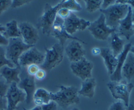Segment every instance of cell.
<instances>
[{
  "mask_svg": "<svg viewBox=\"0 0 134 110\" xmlns=\"http://www.w3.org/2000/svg\"><path fill=\"white\" fill-rule=\"evenodd\" d=\"M60 9V5L58 3L55 6H51L47 3L45 6L43 13L38 19L37 26L42 30L45 35H50L53 23L57 16V11Z\"/></svg>",
  "mask_w": 134,
  "mask_h": 110,
  "instance_id": "obj_5",
  "label": "cell"
},
{
  "mask_svg": "<svg viewBox=\"0 0 134 110\" xmlns=\"http://www.w3.org/2000/svg\"><path fill=\"white\" fill-rule=\"evenodd\" d=\"M60 8H66L69 11H80L82 9V6L79 3L75 0H67V1H61L59 3Z\"/></svg>",
  "mask_w": 134,
  "mask_h": 110,
  "instance_id": "obj_24",
  "label": "cell"
},
{
  "mask_svg": "<svg viewBox=\"0 0 134 110\" xmlns=\"http://www.w3.org/2000/svg\"><path fill=\"white\" fill-rule=\"evenodd\" d=\"M40 68L39 67L38 65L36 64H32L30 65L27 68V72H28L29 76L34 77L36 73L40 70Z\"/></svg>",
  "mask_w": 134,
  "mask_h": 110,
  "instance_id": "obj_31",
  "label": "cell"
},
{
  "mask_svg": "<svg viewBox=\"0 0 134 110\" xmlns=\"http://www.w3.org/2000/svg\"><path fill=\"white\" fill-rule=\"evenodd\" d=\"M72 110H79V109L77 108V107H74V108H73Z\"/></svg>",
  "mask_w": 134,
  "mask_h": 110,
  "instance_id": "obj_46",
  "label": "cell"
},
{
  "mask_svg": "<svg viewBox=\"0 0 134 110\" xmlns=\"http://www.w3.org/2000/svg\"><path fill=\"white\" fill-rule=\"evenodd\" d=\"M100 56L104 60L105 66L107 70L109 75H111L114 73L117 63H118V58L113 54L111 49L107 47L100 48Z\"/></svg>",
  "mask_w": 134,
  "mask_h": 110,
  "instance_id": "obj_18",
  "label": "cell"
},
{
  "mask_svg": "<svg viewBox=\"0 0 134 110\" xmlns=\"http://www.w3.org/2000/svg\"><path fill=\"white\" fill-rule=\"evenodd\" d=\"M116 3H119V4H123V5H127L130 6L131 8L134 9V0H120V1H116Z\"/></svg>",
  "mask_w": 134,
  "mask_h": 110,
  "instance_id": "obj_37",
  "label": "cell"
},
{
  "mask_svg": "<svg viewBox=\"0 0 134 110\" xmlns=\"http://www.w3.org/2000/svg\"><path fill=\"white\" fill-rule=\"evenodd\" d=\"M127 107L123 102L120 100L113 102L109 107V110H126Z\"/></svg>",
  "mask_w": 134,
  "mask_h": 110,
  "instance_id": "obj_28",
  "label": "cell"
},
{
  "mask_svg": "<svg viewBox=\"0 0 134 110\" xmlns=\"http://www.w3.org/2000/svg\"><path fill=\"white\" fill-rule=\"evenodd\" d=\"M20 74V66H15V68H10L9 66H3L0 70V74L5 80L9 85L13 83L19 84L20 81L19 75Z\"/></svg>",
  "mask_w": 134,
  "mask_h": 110,
  "instance_id": "obj_19",
  "label": "cell"
},
{
  "mask_svg": "<svg viewBox=\"0 0 134 110\" xmlns=\"http://www.w3.org/2000/svg\"><path fill=\"white\" fill-rule=\"evenodd\" d=\"M19 89L23 90L26 94V102L27 104L32 103L34 100V95L36 90L35 77L32 76H27L20 80L18 84Z\"/></svg>",
  "mask_w": 134,
  "mask_h": 110,
  "instance_id": "obj_16",
  "label": "cell"
},
{
  "mask_svg": "<svg viewBox=\"0 0 134 110\" xmlns=\"http://www.w3.org/2000/svg\"><path fill=\"white\" fill-rule=\"evenodd\" d=\"M130 6L127 5L115 3L105 9H100L101 14L105 16L106 23L110 28L117 30L120 22L128 13Z\"/></svg>",
  "mask_w": 134,
  "mask_h": 110,
  "instance_id": "obj_2",
  "label": "cell"
},
{
  "mask_svg": "<svg viewBox=\"0 0 134 110\" xmlns=\"http://www.w3.org/2000/svg\"><path fill=\"white\" fill-rule=\"evenodd\" d=\"M86 4V8L87 12L93 13L97 10L101 9V5H102V0H86L84 1Z\"/></svg>",
  "mask_w": 134,
  "mask_h": 110,
  "instance_id": "obj_26",
  "label": "cell"
},
{
  "mask_svg": "<svg viewBox=\"0 0 134 110\" xmlns=\"http://www.w3.org/2000/svg\"><path fill=\"white\" fill-rule=\"evenodd\" d=\"M11 0H0V16L3 12L11 7Z\"/></svg>",
  "mask_w": 134,
  "mask_h": 110,
  "instance_id": "obj_29",
  "label": "cell"
},
{
  "mask_svg": "<svg viewBox=\"0 0 134 110\" xmlns=\"http://www.w3.org/2000/svg\"><path fill=\"white\" fill-rule=\"evenodd\" d=\"M116 3V1L114 0H103L102 5H101V9H105L109 8L110 6L113 5Z\"/></svg>",
  "mask_w": 134,
  "mask_h": 110,
  "instance_id": "obj_36",
  "label": "cell"
},
{
  "mask_svg": "<svg viewBox=\"0 0 134 110\" xmlns=\"http://www.w3.org/2000/svg\"><path fill=\"white\" fill-rule=\"evenodd\" d=\"M95 87L96 81L94 78L91 77L86 79L82 81L80 89L78 90V94L88 98H93L95 95Z\"/></svg>",
  "mask_w": 134,
  "mask_h": 110,
  "instance_id": "obj_20",
  "label": "cell"
},
{
  "mask_svg": "<svg viewBox=\"0 0 134 110\" xmlns=\"http://www.w3.org/2000/svg\"><path fill=\"white\" fill-rule=\"evenodd\" d=\"M65 53L72 63L78 62L84 58L86 51L80 42L78 41L72 40L66 47Z\"/></svg>",
  "mask_w": 134,
  "mask_h": 110,
  "instance_id": "obj_14",
  "label": "cell"
},
{
  "mask_svg": "<svg viewBox=\"0 0 134 110\" xmlns=\"http://www.w3.org/2000/svg\"><path fill=\"white\" fill-rule=\"evenodd\" d=\"M42 110H57V104L54 101H50L48 103L41 106Z\"/></svg>",
  "mask_w": 134,
  "mask_h": 110,
  "instance_id": "obj_34",
  "label": "cell"
},
{
  "mask_svg": "<svg viewBox=\"0 0 134 110\" xmlns=\"http://www.w3.org/2000/svg\"><path fill=\"white\" fill-rule=\"evenodd\" d=\"M3 35L7 39L11 38H21L19 24L16 20H11L5 24V31Z\"/></svg>",
  "mask_w": 134,
  "mask_h": 110,
  "instance_id": "obj_23",
  "label": "cell"
},
{
  "mask_svg": "<svg viewBox=\"0 0 134 110\" xmlns=\"http://www.w3.org/2000/svg\"><path fill=\"white\" fill-rule=\"evenodd\" d=\"M5 31V26L0 24V34H3Z\"/></svg>",
  "mask_w": 134,
  "mask_h": 110,
  "instance_id": "obj_41",
  "label": "cell"
},
{
  "mask_svg": "<svg viewBox=\"0 0 134 110\" xmlns=\"http://www.w3.org/2000/svg\"><path fill=\"white\" fill-rule=\"evenodd\" d=\"M7 101L6 98L0 96V110H7Z\"/></svg>",
  "mask_w": 134,
  "mask_h": 110,
  "instance_id": "obj_38",
  "label": "cell"
},
{
  "mask_svg": "<svg viewBox=\"0 0 134 110\" xmlns=\"http://www.w3.org/2000/svg\"><path fill=\"white\" fill-rule=\"evenodd\" d=\"M132 19H133V22L134 23V9L132 10Z\"/></svg>",
  "mask_w": 134,
  "mask_h": 110,
  "instance_id": "obj_45",
  "label": "cell"
},
{
  "mask_svg": "<svg viewBox=\"0 0 134 110\" xmlns=\"http://www.w3.org/2000/svg\"><path fill=\"white\" fill-rule=\"evenodd\" d=\"M122 76L126 79L127 82H130L134 79V55L129 52L125 60L122 69Z\"/></svg>",
  "mask_w": 134,
  "mask_h": 110,
  "instance_id": "obj_21",
  "label": "cell"
},
{
  "mask_svg": "<svg viewBox=\"0 0 134 110\" xmlns=\"http://www.w3.org/2000/svg\"><path fill=\"white\" fill-rule=\"evenodd\" d=\"M114 98L122 101L126 107L130 105V97L134 87L131 82H109L107 85Z\"/></svg>",
  "mask_w": 134,
  "mask_h": 110,
  "instance_id": "obj_3",
  "label": "cell"
},
{
  "mask_svg": "<svg viewBox=\"0 0 134 110\" xmlns=\"http://www.w3.org/2000/svg\"><path fill=\"white\" fill-rule=\"evenodd\" d=\"M111 36V41H110V49L113 52V54L115 57H118V55L120 54L124 48V41L121 39L119 34L115 32L113 33Z\"/></svg>",
  "mask_w": 134,
  "mask_h": 110,
  "instance_id": "obj_22",
  "label": "cell"
},
{
  "mask_svg": "<svg viewBox=\"0 0 134 110\" xmlns=\"http://www.w3.org/2000/svg\"><path fill=\"white\" fill-rule=\"evenodd\" d=\"M7 66L10 68H15V66L6 57V50L3 46H0V70L3 66Z\"/></svg>",
  "mask_w": 134,
  "mask_h": 110,
  "instance_id": "obj_27",
  "label": "cell"
},
{
  "mask_svg": "<svg viewBox=\"0 0 134 110\" xmlns=\"http://www.w3.org/2000/svg\"><path fill=\"white\" fill-rule=\"evenodd\" d=\"M91 22L90 21L78 17L72 12L69 17L64 19V27L66 32L71 35L77 32L83 31L86 28H88Z\"/></svg>",
  "mask_w": 134,
  "mask_h": 110,
  "instance_id": "obj_12",
  "label": "cell"
},
{
  "mask_svg": "<svg viewBox=\"0 0 134 110\" xmlns=\"http://www.w3.org/2000/svg\"><path fill=\"white\" fill-rule=\"evenodd\" d=\"M45 59V55L34 46L24 52L19 60V66H27L30 65H42Z\"/></svg>",
  "mask_w": 134,
  "mask_h": 110,
  "instance_id": "obj_9",
  "label": "cell"
},
{
  "mask_svg": "<svg viewBox=\"0 0 134 110\" xmlns=\"http://www.w3.org/2000/svg\"><path fill=\"white\" fill-rule=\"evenodd\" d=\"M91 53L94 56H98L100 54V48L99 47H94L91 50Z\"/></svg>",
  "mask_w": 134,
  "mask_h": 110,
  "instance_id": "obj_40",
  "label": "cell"
},
{
  "mask_svg": "<svg viewBox=\"0 0 134 110\" xmlns=\"http://www.w3.org/2000/svg\"><path fill=\"white\" fill-rule=\"evenodd\" d=\"M5 98L7 101V110H15L19 103L26 100V94L19 89L17 83H13L9 85Z\"/></svg>",
  "mask_w": 134,
  "mask_h": 110,
  "instance_id": "obj_10",
  "label": "cell"
},
{
  "mask_svg": "<svg viewBox=\"0 0 134 110\" xmlns=\"http://www.w3.org/2000/svg\"><path fill=\"white\" fill-rule=\"evenodd\" d=\"M51 35L53 36L55 39H58L59 41V43L63 46L64 45L67 39L78 41L83 42V43H85L83 41L80 39L79 38L72 36L66 32V30L64 27V20L59 17V16H57L56 19L54 22L52 30H51Z\"/></svg>",
  "mask_w": 134,
  "mask_h": 110,
  "instance_id": "obj_8",
  "label": "cell"
},
{
  "mask_svg": "<svg viewBox=\"0 0 134 110\" xmlns=\"http://www.w3.org/2000/svg\"><path fill=\"white\" fill-rule=\"evenodd\" d=\"M71 13V11L66 8H60L57 11V16L64 20L70 16Z\"/></svg>",
  "mask_w": 134,
  "mask_h": 110,
  "instance_id": "obj_32",
  "label": "cell"
},
{
  "mask_svg": "<svg viewBox=\"0 0 134 110\" xmlns=\"http://www.w3.org/2000/svg\"><path fill=\"white\" fill-rule=\"evenodd\" d=\"M131 47V43H129L125 45L124 48L120 54L117 57L118 58V63H117L116 68L114 70V73L110 75V79L111 81L113 82H120L122 80V69L124 66L125 60L127 58V54L130 51V48Z\"/></svg>",
  "mask_w": 134,
  "mask_h": 110,
  "instance_id": "obj_17",
  "label": "cell"
},
{
  "mask_svg": "<svg viewBox=\"0 0 134 110\" xmlns=\"http://www.w3.org/2000/svg\"><path fill=\"white\" fill-rule=\"evenodd\" d=\"M23 110H42V108L41 106H36L35 107H34V108H32V109H27L26 108H23Z\"/></svg>",
  "mask_w": 134,
  "mask_h": 110,
  "instance_id": "obj_42",
  "label": "cell"
},
{
  "mask_svg": "<svg viewBox=\"0 0 134 110\" xmlns=\"http://www.w3.org/2000/svg\"><path fill=\"white\" fill-rule=\"evenodd\" d=\"M93 68V64L85 57L78 62H72L70 64L72 72L76 76L80 78L82 81L92 77Z\"/></svg>",
  "mask_w": 134,
  "mask_h": 110,
  "instance_id": "obj_11",
  "label": "cell"
},
{
  "mask_svg": "<svg viewBox=\"0 0 134 110\" xmlns=\"http://www.w3.org/2000/svg\"><path fill=\"white\" fill-rule=\"evenodd\" d=\"M51 100L54 101L59 106L66 108L80 102L78 90L75 87H59V90L55 93H51Z\"/></svg>",
  "mask_w": 134,
  "mask_h": 110,
  "instance_id": "obj_1",
  "label": "cell"
},
{
  "mask_svg": "<svg viewBox=\"0 0 134 110\" xmlns=\"http://www.w3.org/2000/svg\"><path fill=\"white\" fill-rule=\"evenodd\" d=\"M9 85L7 84L5 81L3 80H0V96L5 98L7 94Z\"/></svg>",
  "mask_w": 134,
  "mask_h": 110,
  "instance_id": "obj_30",
  "label": "cell"
},
{
  "mask_svg": "<svg viewBox=\"0 0 134 110\" xmlns=\"http://www.w3.org/2000/svg\"><path fill=\"white\" fill-rule=\"evenodd\" d=\"M19 28L24 43L28 45L34 46L39 39V34L36 28L28 22L19 23Z\"/></svg>",
  "mask_w": 134,
  "mask_h": 110,
  "instance_id": "obj_13",
  "label": "cell"
},
{
  "mask_svg": "<svg viewBox=\"0 0 134 110\" xmlns=\"http://www.w3.org/2000/svg\"><path fill=\"white\" fill-rule=\"evenodd\" d=\"M46 74H47V72H46L44 70L40 68L39 71L36 73V74L35 75L34 77H35V79H38V80H43V79H44L45 78H46Z\"/></svg>",
  "mask_w": 134,
  "mask_h": 110,
  "instance_id": "obj_35",
  "label": "cell"
},
{
  "mask_svg": "<svg viewBox=\"0 0 134 110\" xmlns=\"http://www.w3.org/2000/svg\"><path fill=\"white\" fill-rule=\"evenodd\" d=\"M126 110H134V104H130L126 108Z\"/></svg>",
  "mask_w": 134,
  "mask_h": 110,
  "instance_id": "obj_43",
  "label": "cell"
},
{
  "mask_svg": "<svg viewBox=\"0 0 134 110\" xmlns=\"http://www.w3.org/2000/svg\"><path fill=\"white\" fill-rule=\"evenodd\" d=\"M34 99L40 100L44 104L48 103L51 101V93L42 88L38 89L34 93Z\"/></svg>",
  "mask_w": 134,
  "mask_h": 110,
  "instance_id": "obj_25",
  "label": "cell"
},
{
  "mask_svg": "<svg viewBox=\"0 0 134 110\" xmlns=\"http://www.w3.org/2000/svg\"><path fill=\"white\" fill-rule=\"evenodd\" d=\"M88 30L95 39L99 41L107 40L113 33L117 31L108 26L105 16L103 14H100L97 20L91 22L88 27Z\"/></svg>",
  "mask_w": 134,
  "mask_h": 110,
  "instance_id": "obj_7",
  "label": "cell"
},
{
  "mask_svg": "<svg viewBox=\"0 0 134 110\" xmlns=\"http://www.w3.org/2000/svg\"><path fill=\"white\" fill-rule=\"evenodd\" d=\"M9 39H7L3 34H0V46H7Z\"/></svg>",
  "mask_w": 134,
  "mask_h": 110,
  "instance_id": "obj_39",
  "label": "cell"
},
{
  "mask_svg": "<svg viewBox=\"0 0 134 110\" xmlns=\"http://www.w3.org/2000/svg\"><path fill=\"white\" fill-rule=\"evenodd\" d=\"M130 52H131V53H132L134 55V46H131Z\"/></svg>",
  "mask_w": 134,
  "mask_h": 110,
  "instance_id": "obj_44",
  "label": "cell"
},
{
  "mask_svg": "<svg viewBox=\"0 0 134 110\" xmlns=\"http://www.w3.org/2000/svg\"><path fill=\"white\" fill-rule=\"evenodd\" d=\"M34 46L25 44L22 38L9 39V43L6 48V57L15 66H19V60L24 52Z\"/></svg>",
  "mask_w": 134,
  "mask_h": 110,
  "instance_id": "obj_6",
  "label": "cell"
},
{
  "mask_svg": "<svg viewBox=\"0 0 134 110\" xmlns=\"http://www.w3.org/2000/svg\"><path fill=\"white\" fill-rule=\"evenodd\" d=\"M64 48L60 43H55L50 48H46L45 59L41 65V68L49 72L57 66L63 61Z\"/></svg>",
  "mask_w": 134,
  "mask_h": 110,
  "instance_id": "obj_4",
  "label": "cell"
},
{
  "mask_svg": "<svg viewBox=\"0 0 134 110\" xmlns=\"http://www.w3.org/2000/svg\"><path fill=\"white\" fill-rule=\"evenodd\" d=\"M118 34L130 40V38L134 35L133 22L132 19V8L129 7L128 13L126 17L120 22L118 28Z\"/></svg>",
  "mask_w": 134,
  "mask_h": 110,
  "instance_id": "obj_15",
  "label": "cell"
},
{
  "mask_svg": "<svg viewBox=\"0 0 134 110\" xmlns=\"http://www.w3.org/2000/svg\"><path fill=\"white\" fill-rule=\"evenodd\" d=\"M133 30H134V23H133Z\"/></svg>",
  "mask_w": 134,
  "mask_h": 110,
  "instance_id": "obj_47",
  "label": "cell"
},
{
  "mask_svg": "<svg viewBox=\"0 0 134 110\" xmlns=\"http://www.w3.org/2000/svg\"><path fill=\"white\" fill-rule=\"evenodd\" d=\"M31 3V1L28 0H13L11 3V8H17V7H21V6L27 5L28 3Z\"/></svg>",
  "mask_w": 134,
  "mask_h": 110,
  "instance_id": "obj_33",
  "label": "cell"
}]
</instances>
